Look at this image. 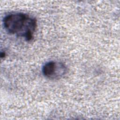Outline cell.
Wrapping results in <instances>:
<instances>
[{"instance_id":"1","label":"cell","mask_w":120,"mask_h":120,"mask_svg":"<svg viewBox=\"0 0 120 120\" xmlns=\"http://www.w3.org/2000/svg\"><path fill=\"white\" fill-rule=\"evenodd\" d=\"M3 26L9 33L30 41L37 26V20L23 13H12L6 15L3 19Z\"/></svg>"},{"instance_id":"2","label":"cell","mask_w":120,"mask_h":120,"mask_svg":"<svg viewBox=\"0 0 120 120\" xmlns=\"http://www.w3.org/2000/svg\"><path fill=\"white\" fill-rule=\"evenodd\" d=\"M42 71L43 75L46 78L56 80L64 76L68 72V68L62 62L50 61L44 65Z\"/></svg>"}]
</instances>
